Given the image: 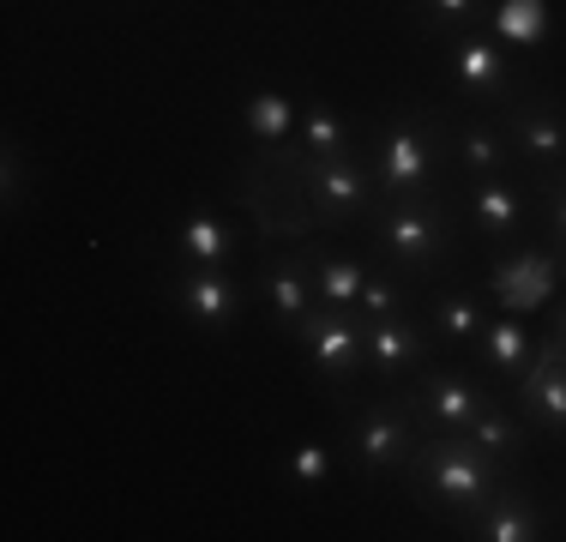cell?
Listing matches in <instances>:
<instances>
[{
    "label": "cell",
    "mask_w": 566,
    "mask_h": 542,
    "mask_svg": "<svg viewBox=\"0 0 566 542\" xmlns=\"http://www.w3.org/2000/svg\"><path fill=\"white\" fill-rule=\"evenodd\" d=\"M410 470H416V494L458 524L476 519V507L501 488V465H494L470 434H428V440L416 446Z\"/></svg>",
    "instance_id": "6da1fadb"
},
{
    "label": "cell",
    "mask_w": 566,
    "mask_h": 542,
    "mask_svg": "<svg viewBox=\"0 0 566 542\" xmlns=\"http://www.w3.org/2000/svg\"><path fill=\"white\" fill-rule=\"evenodd\" d=\"M277 175H295L302 187V206L314 211V223H356V217L380 211V181H374V163L368 152H349V157H302L295 145H277L265 152Z\"/></svg>",
    "instance_id": "7a4b0ae2"
},
{
    "label": "cell",
    "mask_w": 566,
    "mask_h": 542,
    "mask_svg": "<svg viewBox=\"0 0 566 542\" xmlns=\"http://www.w3.org/2000/svg\"><path fill=\"white\" fill-rule=\"evenodd\" d=\"M447 115L434 108H403L392 115L368 145V163H374V181H380V199H410V194H428L440 181V163H447Z\"/></svg>",
    "instance_id": "3957f363"
},
{
    "label": "cell",
    "mask_w": 566,
    "mask_h": 542,
    "mask_svg": "<svg viewBox=\"0 0 566 542\" xmlns=\"http://www.w3.org/2000/svg\"><path fill=\"white\" fill-rule=\"evenodd\" d=\"M452 229H458V217H452V199L440 194V187L410 194V199H380V211H374V241H380V253L392 260V271L447 265Z\"/></svg>",
    "instance_id": "277c9868"
},
{
    "label": "cell",
    "mask_w": 566,
    "mask_h": 542,
    "mask_svg": "<svg viewBox=\"0 0 566 542\" xmlns=\"http://www.w3.org/2000/svg\"><path fill=\"white\" fill-rule=\"evenodd\" d=\"M416 446H422V416H416V392L403 379L386 398H374L368 410H356V423H349V452L374 477L380 470H410Z\"/></svg>",
    "instance_id": "5b68a950"
},
{
    "label": "cell",
    "mask_w": 566,
    "mask_h": 542,
    "mask_svg": "<svg viewBox=\"0 0 566 542\" xmlns=\"http://www.w3.org/2000/svg\"><path fill=\"white\" fill-rule=\"evenodd\" d=\"M295 344H302L307 368H314L319 379H338V386L368 368V337H361L356 320H349V308H326V302H319L314 314L295 325Z\"/></svg>",
    "instance_id": "8992f818"
},
{
    "label": "cell",
    "mask_w": 566,
    "mask_h": 542,
    "mask_svg": "<svg viewBox=\"0 0 566 542\" xmlns=\"http://www.w3.org/2000/svg\"><path fill=\"white\" fill-rule=\"evenodd\" d=\"M410 392H416V416H422L428 434H464L494 404V392L482 379H470L458 368H422V379Z\"/></svg>",
    "instance_id": "52a82bcc"
},
{
    "label": "cell",
    "mask_w": 566,
    "mask_h": 542,
    "mask_svg": "<svg viewBox=\"0 0 566 542\" xmlns=\"http://www.w3.org/2000/svg\"><path fill=\"white\" fill-rule=\"evenodd\" d=\"M361 337H368V374L398 386L416 368H428L434 356V332H422L416 314H392V320H361Z\"/></svg>",
    "instance_id": "ba28073f"
},
{
    "label": "cell",
    "mask_w": 566,
    "mask_h": 542,
    "mask_svg": "<svg viewBox=\"0 0 566 542\" xmlns=\"http://www.w3.org/2000/svg\"><path fill=\"white\" fill-rule=\"evenodd\" d=\"M518 416H524V428L566 434V350L555 337H548L531 356V368L518 374Z\"/></svg>",
    "instance_id": "9c48e42d"
},
{
    "label": "cell",
    "mask_w": 566,
    "mask_h": 542,
    "mask_svg": "<svg viewBox=\"0 0 566 542\" xmlns=\"http://www.w3.org/2000/svg\"><path fill=\"white\" fill-rule=\"evenodd\" d=\"M175 302H181V314L193 325H206V332H218L248 308V295H241V283L229 278V265H187L181 278H175Z\"/></svg>",
    "instance_id": "30bf717a"
},
{
    "label": "cell",
    "mask_w": 566,
    "mask_h": 542,
    "mask_svg": "<svg viewBox=\"0 0 566 542\" xmlns=\"http://www.w3.org/2000/svg\"><path fill=\"white\" fill-rule=\"evenodd\" d=\"M506 145H518V157H531L536 169H566V108L531 97L506 108Z\"/></svg>",
    "instance_id": "8fae6325"
},
{
    "label": "cell",
    "mask_w": 566,
    "mask_h": 542,
    "mask_svg": "<svg viewBox=\"0 0 566 542\" xmlns=\"http://www.w3.org/2000/svg\"><path fill=\"white\" fill-rule=\"evenodd\" d=\"M260 295H265V308L277 314V325H290V332H295L307 314H314L319 295H314V278H307V248L265 260V265H260Z\"/></svg>",
    "instance_id": "7c38bea8"
},
{
    "label": "cell",
    "mask_w": 566,
    "mask_h": 542,
    "mask_svg": "<svg viewBox=\"0 0 566 542\" xmlns=\"http://www.w3.org/2000/svg\"><path fill=\"white\" fill-rule=\"evenodd\" d=\"M560 283V265L548 260V253H536V248H524L518 260H506V265H494V302L506 308V314H531V308H543L548 302V290Z\"/></svg>",
    "instance_id": "4fadbf2b"
},
{
    "label": "cell",
    "mask_w": 566,
    "mask_h": 542,
    "mask_svg": "<svg viewBox=\"0 0 566 542\" xmlns=\"http://www.w3.org/2000/svg\"><path fill=\"white\" fill-rule=\"evenodd\" d=\"M464 531L476 542H536L543 536V512H536V500L518 494V488H494Z\"/></svg>",
    "instance_id": "5bb4252c"
},
{
    "label": "cell",
    "mask_w": 566,
    "mask_h": 542,
    "mask_svg": "<svg viewBox=\"0 0 566 542\" xmlns=\"http://www.w3.org/2000/svg\"><path fill=\"white\" fill-rule=\"evenodd\" d=\"M235 223H229L223 211H187L181 223H175V253H181V265H229L235 260Z\"/></svg>",
    "instance_id": "9a60e30c"
},
{
    "label": "cell",
    "mask_w": 566,
    "mask_h": 542,
    "mask_svg": "<svg viewBox=\"0 0 566 542\" xmlns=\"http://www.w3.org/2000/svg\"><path fill=\"white\" fill-rule=\"evenodd\" d=\"M452 79H458V91H470V97H494V91H506L501 43H489V37H476V31L452 37Z\"/></svg>",
    "instance_id": "2e32d148"
},
{
    "label": "cell",
    "mask_w": 566,
    "mask_h": 542,
    "mask_svg": "<svg viewBox=\"0 0 566 542\" xmlns=\"http://www.w3.org/2000/svg\"><path fill=\"white\" fill-rule=\"evenodd\" d=\"M524 211H531V199H524L512 181H501V175L470 187V223H476V236H489V241H506L512 229L524 223Z\"/></svg>",
    "instance_id": "e0dca14e"
},
{
    "label": "cell",
    "mask_w": 566,
    "mask_h": 542,
    "mask_svg": "<svg viewBox=\"0 0 566 542\" xmlns=\"http://www.w3.org/2000/svg\"><path fill=\"white\" fill-rule=\"evenodd\" d=\"M476 350H482V362H489L501 379H518L524 368H531V332H524V320L518 314H494L489 325H482V337H476Z\"/></svg>",
    "instance_id": "ac0fdd59"
},
{
    "label": "cell",
    "mask_w": 566,
    "mask_h": 542,
    "mask_svg": "<svg viewBox=\"0 0 566 542\" xmlns=\"http://www.w3.org/2000/svg\"><path fill=\"white\" fill-rule=\"evenodd\" d=\"M295 152L302 157H349V152H361V145H356V127H349L338 108L314 103L295 121Z\"/></svg>",
    "instance_id": "d6986e66"
},
{
    "label": "cell",
    "mask_w": 566,
    "mask_h": 542,
    "mask_svg": "<svg viewBox=\"0 0 566 542\" xmlns=\"http://www.w3.org/2000/svg\"><path fill=\"white\" fill-rule=\"evenodd\" d=\"M307 278H314V295L326 308H356L361 302V283H368V265L349 260V253H307Z\"/></svg>",
    "instance_id": "ffe728a7"
},
{
    "label": "cell",
    "mask_w": 566,
    "mask_h": 542,
    "mask_svg": "<svg viewBox=\"0 0 566 542\" xmlns=\"http://www.w3.org/2000/svg\"><path fill=\"white\" fill-rule=\"evenodd\" d=\"M241 121H248V133H253V145L260 152H277V145H290L295 139V103L283 97V91H253L248 108H241Z\"/></svg>",
    "instance_id": "44dd1931"
},
{
    "label": "cell",
    "mask_w": 566,
    "mask_h": 542,
    "mask_svg": "<svg viewBox=\"0 0 566 542\" xmlns=\"http://www.w3.org/2000/svg\"><path fill=\"white\" fill-rule=\"evenodd\" d=\"M452 163L464 175H476V181H494L512 163V145H506V133H494V127H458L452 133Z\"/></svg>",
    "instance_id": "7402d4cb"
},
{
    "label": "cell",
    "mask_w": 566,
    "mask_h": 542,
    "mask_svg": "<svg viewBox=\"0 0 566 542\" xmlns=\"http://www.w3.org/2000/svg\"><path fill=\"white\" fill-rule=\"evenodd\" d=\"M464 434H470V440H476L482 452L494 458V465L506 470L512 458L524 452V434H531V428H524V416H506L501 404H489V410H482V416H476V423H470Z\"/></svg>",
    "instance_id": "603a6c76"
},
{
    "label": "cell",
    "mask_w": 566,
    "mask_h": 542,
    "mask_svg": "<svg viewBox=\"0 0 566 542\" xmlns=\"http://www.w3.org/2000/svg\"><path fill=\"white\" fill-rule=\"evenodd\" d=\"M543 31H548V0H501L494 7V37L512 49H531V43H543Z\"/></svg>",
    "instance_id": "cb8c5ba5"
},
{
    "label": "cell",
    "mask_w": 566,
    "mask_h": 542,
    "mask_svg": "<svg viewBox=\"0 0 566 542\" xmlns=\"http://www.w3.org/2000/svg\"><path fill=\"white\" fill-rule=\"evenodd\" d=\"M482 325H489V308L476 295H440L434 302V337L440 344H476Z\"/></svg>",
    "instance_id": "d4e9b609"
},
{
    "label": "cell",
    "mask_w": 566,
    "mask_h": 542,
    "mask_svg": "<svg viewBox=\"0 0 566 542\" xmlns=\"http://www.w3.org/2000/svg\"><path fill=\"white\" fill-rule=\"evenodd\" d=\"M361 320H392V314H410V290H403L398 271H368L361 283Z\"/></svg>",
    "instance_id": "484cf974"
},
{
    "label": "cell",
    "mask_w": 566,
    "mask_h": 542,
    "mask_svg": "<svg viewBox=\"0 0 566 542\" xmlns=\"http://www.w3.org/2000/svg\"><path fill=\"white\" fill-rule=\"evenodd\" d=\"M416 19L440 37H464V31H476L482 0H416Z\"/></svg>",
    "instance_id": "4316f807"
},
{
    "label": "cell",
    "mask_w": 566,
    "mask_h": 542,
    "mask_svg": "<svg viewBox=\"0 0 566 542\" xmlns=\"http://www.w3.org/2000/svg\"><path fill=\"white\" fill-rule=\"evenodd\" d=\"M326 477H332V446L326 440H302L290 452V482L295 488H319Z\"/></svg>",
    "instance_id": "83f0119b"
},
{
    "label": "cell",
    "mask_w": 566,
    "mask_h": 542,
    "mask_svg": "<svg viewBox=\"0 0 566 542\" xmlns=\"http://www.w3.org/2000/svg\"><path fill=\"white\" fill-rule=\"evenodd\" d=\"M555 344H560V350H566V302H560V308H555Z\"/></svg>",
    "instance_id": "f1b7e54d"
},
{
    "label": "cell",
    "mask_w": 566,
    "mask_h": 542,
    "mask_svg": "<svg viewBox=\"0 0 566 542\" xmlns=\"http://www.w3.org/2000/svg\"><path fill=\"white\" fill-rule=\"evenodd\" d=\"M560 278H566V248H560Z\"/></svg>",
    "instance_id": "f546056e"
}]
</instances>
